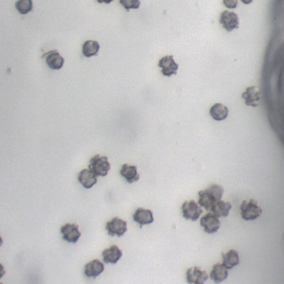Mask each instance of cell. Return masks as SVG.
I'll return each mask as SVG.
<instances>
[{
    "instance_id": "cell-1",
    "label": "cell",
    "mask_w": 284,
    "mask_h": 284,
    "mask_svg": "<svg viewBox=\"0 0 284 284\" xmlns=\"http://www.w3.org/2000/svg\"><path fill=\"white\" fill-rule=\"evenodd\" d=\"M224 193V189L220 185L213 184L210 186L208 188L198 192V204L207 211H209L213 204L221 200Z\"/></svg>"
},
{
    "instance_id": "cell-2",
    "label": "cell",
    "mask_w": 284,
    "mask_h": 284,
    "mask_svg": "<svg viewBox=\"0 0 284 284\" xmlns=\"http://www.w3.org/2000/svg\"><path fill=\"white\" fill-rule=\"evenodd\" d=\"M88 168L96 177H106L111 169V164L106 156L97 154L89 161Z\"/></svg>"
},
{
    "instance_id": "cell-3",
    "label": "cell",
    "mask_w": 284,
    "mask_h": 284,
    "mask_svg": "<svg viewBox=\"0 0 284 284\" xmlns=\"http://www.w3.org/2000/svg\"><path fill=\"white\" fill-rule=\"evenodd\" d=\"M241 215L246 220H254L262 215L263 210L258 205V202L253 199L250 201L244 200L240 206Z\"/></svg>"
},
{
    "instance_id": "cell-4",
    "label": "cell",
    "mask_w": 284,
    "mask_h": 284,
    "mask_svg": "<svg viewBox=\"0 0 284 284\" xmlns=\"http://www.w3.org/2000/svg\"><path fill=\"white\" fill-rule=\"evenodd\" d=\"M183 217L186 220H191L196 221L200 217L203 211L198 205L195 201L190 200L185 201L182 206Z\"/></svg>"
},
{
    "instance_id": "cell-5",
    "label": "cell",
    "mask_w": 284,
    "mask_h": 284,
    "mask_svg": "<svg viewBox=\"0 0 284 284\" xmlns=\"http://www.w3.org/2000/svg\"><path fill=\"white\" fill-rule=\"evenodd\" d=\"M106 229L108 235L111 236L117 235L120 238L127 231V223L118 217H115L111 221H108Z\"/></svg>"
},
{
    "instance_id": "cell-6",
    "label": "cell",
    "mask_w": 284,
    "mask_h": 284,
    "mask_svg": "<svg viewBox=\"0 0 284 284\" xmlns=\"http://www.w3.org/2000/svg\"><path fill=\"white\" fill-rule=\"evenodd\" d=\"M208 278L207 272L201 270L200 267H191L186 271V279L188 284H204Z\"/></svg>"
},
{
    "instance_id": "cell-7",
    "label": "cell",
    "mask_w": 284,
    "mask_h": 284,
    "mask_svg": "<svg viewBox=\"0 0 284 284\" xmlns=\"http://www.w3.org/2000/svg\"><path fill=\"white\" fill-rule=\"evenodd\" d=\"M173 58L172 55L166 56L159 60L158 67L162 68L161 72L163 75L170 77L177 75L179 65Z\"/></svg>"
},
{
    "instance_id": "cell-8",
    "label": "cell",
    "mask_w": 284,
    "mask_h": 284,
    "mask_svg": "<svg viewBox=\"0 0 284 284\" xmlns=\"http://www.w3.org/2000/svg\"><path fill=\"white\" fill-rule=\"evenodd\" d=\"M219 21L223 28L228 32H232L233 30L239 28V18L234 12L224 11L220 15Z\"/></svg>"
},
{
    "instance_id": "cell-9",
    "label": "cell",
    "mask_w": 284,
    "mask_h": 284,
    "mask_svg": "<svg viewBox=\"0 0 284 284\" xmlns=\"http://www.w3.org/2000/svg\"><path fill=\"white\" fill-rule=\"evenodd\" d=\"M200 225L204 228V231L208 234H213L218 231L220 226V221L213 213H208L201 217Z\"/></svg>"
},
{
    "instance_id": "cell-10",
    "label": "cell",
    "mask_w": 284,
    "mask_h": 284,
    "mask_svg": "<svg viewBox=\"0 0 284 284\" xmlns=\"http://www.w3.org/2000/svg\"><path fill=\"white\" fill-rule=\"evenodd\" d=\"M62 238L68 243L76 244L79 240L81 233L79 232V226L73 224H66L61 228Z\"/></svg>"
},
{
    "instance_id": "cell-11",
    "label": "cell",
    "mask_w": 284,
    "mask_h": 284,
    "mask_svg": "<svg viewBox=\"0 0 284 284\" xmlns=\"http://www.w3.org/2000/svg\"><path fill=\"white\" fill-rule=\"evenodd\" d=\"M42 58H45L46 64L50 68L54 70L60 69L63 67L65 60L61 56L57 50H50L43 55Z\"/></svg>"
},
{
    "instance_id": "cell-12",
    "label": "cell",
    "mask_w": 284,
    "mask_h": 284,
    "mask_svg": "<svg viewBox=\"0 0 284 284\" xmlns=\"http://www.w3.org/2000/svg\"><path fill=\"white\" fill-rule=\"evenodd\" d=\"M242 99L245 100V104L248 106L256 107L258 106V102L260 99L259 89L256 86L249 87L242 95Z\"/></svg>"
},
{
    "instance_id": "cell-13",
    "label": "cell",
    "mask_w": 284,
    "mask_h": 284,
    "mask_svg": "<svg viewBox=\"0 0 284 284\" xmlns=\"http://www.w3.org/2000/svg\"><path fill=\"white\" fill-rule=\"evenodd\" d=\"M133 218L135 222L140 225L142 228L143 225L150 224L154 221L153 213L150 210L138 208L134 214Z\"/></svg>"
},
{
    "instance_id": "cell-14",
    "label": "cell",
    "mask_w": 284,
    "mask_h": 284,
    "mask_svg": "<svg viewBox=\"0 0 284 284\" xmlns=\"http://www.w3.org/2000/svg\"><path fill=\"white\" fill-rule=\"evenodd\" d=\"M103 262L106 264H113L117 263L122 256V252L116 246H112L106 249L102 252Z\"/></svg>"
},
{
    "instance_id": "cell-15",
    "label": "cell",
    "mask_w": 284,
    "mask_h": 284,
    "mask_svg": "<svg viewBox=\"0 0 284 284\" xmlns=\"http://www.w3.org/2000/svg\"><path fill=\"white\" fill-rule=\"evenodd\" d=\"M228 275L227 269L223 264L217 263L213 266L210 277L215 283L219 284L226 280Z\"/></svg>"
},
{
    "instance_id": "cell-16",
    "label": "cell",
    "mask_w": 284,
    "mask_h": 284,
    "mask_svg": "<svg viewBox=\"0 0 284 284\" xmlns=\"http://www.w3.org/2000/svg\"><path fill=\"white\" fill-rule=\"evenodd\" d=\"M232 209V204L229 202H225L223 200H219L213 204L211 211L217 218L221 217H227Z\"/></svg>"
},
{
    "instance_id": "cell-17",
    "label": "cell",
    "mask_w": 284,
    "mask_h": 284,
    "mask_svg": "<svg viewBox=\"0 0 284 284\" xmlns=\"http://www.w3.org/2000/svg\"><path fill=\"white\" fill-rule=\"evenodd\" d=\"M104 269L103 264L99 260H94L85 265L84 274L88 278H96L102 273Z\"/></svg>"
},
{
    "instance_id": "cell-18",
    "label": "cell",
    "mask_w": 284,
    "mask_h": 284,
    "mask_svg": "<svg viewBox=\"0 0 284 284\" xmlns=\"http://www.w3.org/2000/svg\"><path fill=\"white\" fill-rule=\"evenodd\" d=\"M78 180L84 187L90 189L97 184V177L90 170L84 169L81 171L78 176Z\"/></svg>"
},
{
    "instance_id": "cell-19",
    "label": "cell",
    "mask_w": 284,
    "mask_h": 284,
    "mask_svg": "<svg viewBox=\"0 0 284 284\" xmlns=\"http://www.w3.org/2000/svg\"><path fill=\"white\" fill-rule=\"evenodd\" d=\"M223 259V265L227 269H232L240 263L238 252L234 250L229 251L227 253H221Z\"/></svg>"
},
{
    "instance_id": "cell-20",
    "label": "cell",
    "mask_w": 284,
    "mask_h": 284,
    "mask_svg": "<svg viewBox=\"0 0 284 284\" xmlns=\"http://www.w3.org/2000/svg\"><path fill=\"white\" fill-rule=\"evenodd\" d=\"M120 174L130 184L134 182H137L140 178L139 175L137 173V167L134 166L123 165L120 171Z\"/></svg>"
},
{
    "instance_id": "cell-21",
    "label": "cell",
    "mask_w": 284,
    "mask_h": 284,
    "mask_svg": "<svg viewBox=\"0 0 284 284\" xmlns=\"http://www.w3.org/2000/svg\"><path fill=\"white\" fill-rule=\"evenodd\" d=\"M228 109L223 104L217 103L214 104L210 110L211 114L214 119L221 121L227 118L228 116Z\"/></svg>"
},
{
    "instance_id": "cell-22",
    "label": "cell",
    "mask_w": 284,
    "mask_h": 284,
    "mask_svg": "<svg viewBox=\"0 0 284 284\" xmlns=\"http://www.w3.org/2000/svg\"><path fill=\"white\" fill-rule=\"evenodd\" d=\"M100 49L99 43L96 41L88 40L83 46V53L85 57L97 55Z\"/></svg>"
},
{
    "instance_id": "cell-23",
    "label": "cell",
    "mask_w": 284,
    "mask_h": 284,
    "mask_svg": "<svg viewBox=\"0 0 284 284\" xmlns=\"http://www.w3.org/2000/svg\"><path fill=\"white\" fill-rule=\"evenodd\" d=\"M15 6L19 14L26 15L32 10L33 1L32 0H18Z\"/></svg>"
},
{
    "instance_id": "cell-24",
    "label": "cell",
    "mask_w": 284,
    "mask_h": 284,
    "mask_svg": "<svg viewBox=\"0 0 284 284\" xmlns=\"http://www.w3.org/2000/svg\"><path fill=\"white\" fill-rule=\"evenodd\" d=\"M119 3L127 11L131 9H138L141 5L139 0H119Z\"/></svg>"
},
{
    "instance_id": "cell-25",
    "label": "cell",
    "mask_w": 284,
    "mask_h": 284,
    "mask_svg": "<svg viewBox=\"0 0 284 284\" xmlns=\"http://www.w3.org/2000/svg\"><path fill=\"white\" fill-rule=\"evenodd\" d=\"M223 3L225 7L229 9H234L238 6V0H223Z\"/></svg>"
},
{
    "instance_id": "cell-26",
    "label": "cell",
    "mask_w": 284,
    "mask_h": 284,
    "mask_svg": "<svg viewBox=\"0 0 284 284\" xmlns=\"http://www.w3.org/2000/svg\"><path fill=\"white\" fill-rule=\"evenodd\" d=\"M5 274V270L4 269L3 266L0 264V279L3 277V276Z\"/></svg>"
},
{
    "instance_id": "cell-27",
    "label": "cell",
    "mask_w": 284,
    "mask_h": 284,
    "mask_svg": "<svg viewBox=\"0 0 284 284\" xmlns=\"http://www.w3.org/2000/svg\"><path fill=\"white\" fill-rule=\"evenodd\" d=\"M97 2L99 3H102L103 2L107 4L110 3L111 2L114 1V0H97Z\"/></svg>"
},
{
    "instance_id": "cell-28",
    "label": "cell",
    "mask_w": 284,
    "mask_h": 284,
    "mask_svg": "<svg viewBox=\"0 0 284 284\" xmlns=\"http://www.w3.org/2000/svg\"><path fill=\"white\" fill-rule=\"evenodd\" d=\"M253 0H241L245 5H249V4L251 3Z\"/></svg>"
},
{
    "instance_id": "cell-29",
    "label": "cell",
    "mask_w": 284,
    "mask_h": 284,
    "mask_svg": "<svg viewBox=\"0 0 284 284\" xmlns=\"http://www.w3.org/2000/svg\"><path fill=\"white\" fill-rule=\"evenodd\" d=\"M2 244H3V240L1 238V237L0 236V247H1Z\"/></svg>"
}]
</instances>
